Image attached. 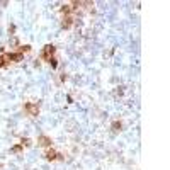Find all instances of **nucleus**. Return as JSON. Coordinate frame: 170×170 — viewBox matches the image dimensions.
<instances>
[{"label":"nucleus","instance_id":"nucleus-1","mask_svg":"<svg viewBox=\"0 0 170 170\" xmlns=\"http://www.w3.org/2000/svg\"><path fill=\"white\" fill-rule=\"evenodd\" d=\"M24 111L29 117H36L39 116V104L38 102H26L24 104Z\"/></svg>","mask_w":170,"mask_h":170},{"label":"nucleus","instance_id":"nucleus-2","mask_svg":"<svg viewBox=\"0 0 170 170\" xmlns=\"http://www.w3.org/2000/svg\"><path fill=\"white\" fill-rule=\"evenodd\" d=\"M54 53H56V48H54L53 44H46L41 51V58L44 60V61H49L51 58H54Z\"/></svg>","mask_w":170,"mask_h":170},{"label":"nucleus","instance_id":"nucleus-3","mask_svg":"<svg viewBox=\"0 0 170 170\" xmlns=\"http://www.w3.org/2000/svg\"><path fill=\"white\" fill-rule=\"evenodd\" d=\"M44 158L49 160V162H56V160H63V155L58 152H54L51 148H48L46 152H44Z\"/></svg>","mask_w":170,"mask_h":170},{"label":"nucleus","instance_id":"nucleus-4","mask_svg":"<svg viewBox=\"0 0 170 170\" xmlns=\"http://www.w3.org/2000/svg\"><path fill=\"white\" fill-rule=\"evenodd\" d=\"M38 145H39V146L51 148V145H53V141H51V138H48L46 135H41L39 138H38Z\"/></svg>","mask_w":170,"mask_h":170},{"label":"nucleus","instance_id":"nucleus-5","mask_svg":"<svg viewBox=\"0 0 170 170\" xmlns=\"http://www.w3.org/2000/svg\"><path fill=\"white\" fill-rule=\"evenodd\" d=\"M5 56H7V60L9 61H22V58H24V54L22 53H19V51H14V53H5Z\"/></svg>","mask_w":170,"mask_h":170},{"label":"nucleus","instance_id":"nucleus-6","mask_svg":"<svg viewBox=\"0 0 170 170\" xmlns=\"http://www.w3.org/2000/svg\"><path fill=\"white\" fill-rule=\"evenodd\" d=\"M73 15H63V22H61V27L63 29H70L71 26H73Z\"/></svg>","mask_w":170,"mask_h":170},{"label":"nucleus","instance_id":"nucleus-7","mask_svg":"<svg viewBox=\"0 0 170 170\" xmlns=\"http://www.w3.org/2000/svg\"><path fill=\"white\" fill-rule=\"evenodd\" d=\"M60 12H61V15H71L73 9H71V5H70V4H65V5H61Z\"/></svg>","mask_w":170,"mask_h":170},{"label":"nucleus","instance_id":"nucleus-8","mask_svg":"<svg viewBox=\"0 0 170 170\" xmlns=\"http://www.w3.org/2000/svg\"><path fill=\"white\" fill-rule=\"evenodd\" d=\"M121 129H123V123H121V121H114V123H112V131H121Z\"/></svg>","mask_w":170,"mask_h":170},{"label":"nucleus","instance_id":"nucleus-9","mask_svg":"<svg viewBox=\"0 0 170 170\" xmlns=\"http://www.w3.org/2000/svg\"><path fill=\"white\" fill-rule=\"evenodd\" d=\"M7 63H9V60H7L5 53H2V54H0V68H4Z\"/></svg>","mask_w":170,"mask_h":170},{"label":"nucleus","instance_id":"nucleus-10","mask_svg":"<svg viewBox=\"0 0 170 170\" xmlns=\"http://www.w3.org/2000/svg\"><path fill=\"white\" fill-rule=\"evenodd\" d=\"M22 150H24L22 145H15V146H12V148H10V153H21Z\"/></svg>","mask_w":170,"mask_h":170},{"label":"nucleus","instance_id":"nucleus-11","mask_svg":"<svg viewBox=\"0 0 170 170\" xmlns=\"http://www.w3.org/2000/svg\"><path fill=\"white\" fill-rule=\"evenodd\" d=\"M29 51H31V46H29V44H24V46H21V48H19V53H29Z\"/></svg>","mask_w":170,"mask_h":170},{"label":"nucleus","instance_id":"nucleus-12","mask_svg":"<svg viewBox=\"0 0 170 170\" xmlns=\"http://www.w3.org/2000/svg\"><path fill=\"white\" fill-rule=\"evenodd\" d=\"M48 63L51 65V68H56V66H58V61H56V58H51Z\"/></svg>","mask_w":170,"mask_h":170},{"label":"nucleus","instance_id":"nucleus-13","mask_svg":"<svg viewBox=\"0 0 170 170\" xmlns=\"http://www.w3.org/2000/svg\"><path fill=\"white\" fill-rule=\"evenodd\" d=\"M21 145H26V146H31V140H27V138H26V140H22V143H21Z\"/></svg>","mask_w":170,"mask_h":170},{"label":"nucleus","instance_id":"nucleus-14","mask_svg":"<svg viewBox=\"0 0 170 170\" xmlns=\"http://www.w3.org/2000/svg\"><path fill=\"white\" fill-rule=\"evenodd\" d=\"M2 167H4V163H0V169H2Z\"/></svg>","mask_w":170,"mask_h":170}]
</instances>
